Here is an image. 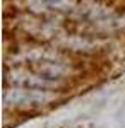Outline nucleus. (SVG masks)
<instances>
[{
  "instance_id": "nucleus-1",
  "label": "nucleus",
  "mask_w": 125,
  "mask_h": 128,
  "mask_svg": "<svg viewBox=\"0 0 125 128\" xmlns=\"http://www.w3.org/2000/svg\"><path fill=\"white\" fill-rule=\"evenodd\" d=\"M5 86L9 87H19V89H31V90H43V92H50L60 89L64 86V82H55V80H48L45 77L38 75L33 70L26 68H14L10 70L9 67L5 68Z\"/></svg>"
},
{
  "instance_id": "nucleus-2",
  "label": "nucleus",
  "mask_w": 125,
  "mask_h": 128,
  "mask_svg": "<svg viewBox=\"0 0 125 128\" xmlns=\"http://www.w3.org/2000/svg\"><path fill=\"white\" fill-rule=\"evenodd\" d=\"M51 98L48 92L43 90H31V89H7L4 94V102L7 106H14V108H38V106H45L48 104Z\"/></svg>"
},
{
  "instance_id": "nucleus-3",
  "label": "nucleus",
  "mask_w": 125,
  "mask_h": 128,
  "mask_svg": "<svg viewBox=\"0 0 125 128\" xmlns=\"http://www.w3.org/2000/svg\"><path fill=\"white\" fill-rule=\"evenodd\" d=\"M77 0H28L26 7L34 16H62L72 17L77 9Z\"/></svg>"
}]
</instances>
